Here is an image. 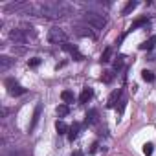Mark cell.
Here are the masks:
<instances>
[{"label": "cell", "instance_id": "4fadbf2b", "mask_svg": "<svg viewBox=\"0 0 156 156\" xmlns=\"http://www.w3.org/2000/svg\"><path fill=\"white\" fill-rule=\"evenodd\" d=\"M61 99L64 101V105H68V103H73L75 101V96H73L72 90H62L61 92Z\"/></svg>", "mask_w": 156, "mask_h": 156}, {"label": "cell", "instance_id": "83f0119b", "mask_svg": "<svg viewBox=\"0 0 156 156\" xmlns=\"http://www.w3.org/2000/svg\"><path fill=\"white\" fill-rule=\"evenodd\" d=\"M72 156H83V152H81V151H73Z\"/></svg>", "mask_w": 156, "mask_h": 156}, {"label": "cell", "instance_id": "9c48e42d", "mask_svg": "<svg viewBox=\"0 0 156 156\" xmlns=\"http://www.w3.org/2000/svg\"><path fill=\"white\" fill-rule=\"evenodd\" d=\"M87 123L88 125H98L99 123V112L96 108H92V110L87 112Z\"/></svg>", "mask_w": 156, "mask_h": 156}, {"label": "cell", "instance_id": "ba28073f", "mask_svg": "<svg viewBox=\"0 0 156 156\" xmlns=\"http://www.w3.org/2000/svg\"><path fill=\"white\" fill-rule=\"evenodd\" d=\"M92 98H94V90H92L90 87H85V88H83V92H81V96H79V103H81V105H85V103H88Z\"/></svg>", "mask_w": 156, "mask_h": 156}, {"label": "cell", "instance_id": "2e32d148", "mask_svg": "<svg viewBox=\"0 0 156 156\" xmlns=\"http://www.w3.org/2000/svg\"><path fill=\"white\" fill-rule=\"evenodd\" d=\"M75 33L81 35V37H92V39H94V33H92L88 28H83V26H75Z\"/></svg>", "mask_w": 156, "mask_h": 156}, {"label": "cell", "instance_id": "5b68a950", "mask_svg": "<svg viewBox=\"0 0 156 156\" xmlns=\"http://www.w3.org/2000/svg\"><path fill=\"white\" fill-rule=\"evenodd\" d=\"M61 48H62L64 51H68V53H70V55H72V57H73L75 61H83V59H85V57H83V55L79 53V50H77V46H73V44H68V42H64V44H61Z\"/></svg>", "mask_w": 156, "mask_h": 156}, {"label": "cell", "instance_id": "e0dca14e", "mask_svg": "<svg viewBox=\"0 0 156 156\" xmlns=\"http://www.w3.org/2000/svg\"><path fill=\"white\" fill-rule=\"evenodd\" d=\"M136 8H138V2H136V0H130V2H127V6L123 8L121 15H129V13H132Z\"/></svg>", "mask_w": 156, "mask_h": 156}, {"label": "cell", "instance_id": "ffe728a7", "mask_svg": "<svg viewBox=\"0 0 156 156\" xmlns=\"http://www.w3.org/2000/svg\"><path fill=\"white\" fill-rule=\"evenodd\" d=\"M141 77H143V81H147V83H154V79H156L154 73H152L151 70H143V72H141Z\"/></svg>", "mask_w": 156, "mask_h": 156}, {"label": "cell", "instance_id": "52a82bcc", "mask_svg": "<svg viewBox=\"0 0 156 156\" xmlns=\"http://www.w3.org/2000/svg\"><path fill=\"white\" fill-rule=\"evenodd\" d=\"M9 37H11L17 44H24V42L28 41V37L24 35V30H13V31L9 33Z\"/></svg>", "mask_w": 156, "mask_h": 156}, {"label": "cell", "instance_id": "3957f363", "mask_svg": "<svg viewBox=\"0 0 156 156\" xmlns=\"http://www.w3.org/2000/svg\"><path fill=\"white\" fill-rule=\"evenodd\" d=\"M48 42H51V44H64L66 42V33L61 28H51L48 31Z\"/></svg>", "mask_w": 156, "mask_h": 156}, {"label": "cell", "instance_id": "603a6c76", "mask_svg": "<svg viewBox=\"0 0 156 156\" xmlns=\"http://www.w3.org/2000/svg\"><path fill=\"white\" fill-rule=\"evenodd\" d=\"M152 152H154V145H152V143H145V145H143V154H145V156H151Z\"/></svg>", "mask_w": 156, "mask_h": 156}, {"label": "cell", "instance_id": "6da1fadb", "mask_svg": "<svg viewBox=\"0 0 156 156\" xmlns=\"http://www.w3.org/2000/svg\"><path fill=\"white\" fill-rule=\"evenodd\" d=\"M39 11L42 17H48V19H61L64 15H68L72 9L64 4H57V2H44L39 6Z\"/></svg>", "mask_w": 156, "mask_h": 156}, {"label": "cell", "instance_id": "7c38bea8", "mask_svg": "<svg viewBox=\"0 0 156 156\" xmlns=\"http://www.w3.org/2000/svg\"><path fill=\"white\" fill-rule=\"evenodd\" d=\"M55 130H57L59 136H62V134H68V132H70V127H68L64 121H59V119H57V121H55Z\"/></svg>", "mask_w": 156, "mask_h": 156}, {"label": "cell", "instance_id": "d4e9b609", "mask_svg": "<svg viewBox=\"0 0 156 156\" xmlns=\"http://www.w3.org/2000/svg\"><path fill=\"white\" fill-rule=\"evenodd\" d=\"M125 105H127V99H123V98H121V99H119V107H116L119 114H123V110H125Z\"/></svg>", "mask_w": 156, "mask_h": 156}, {"label": "cell", "instance_id": "7402d4cb", "mask_svg": "<svg viewBox=\"0 0 156 156\" xmlns=\"http://www.w3.org/2000/svg\"><path fill=\"white\" fill-rule=\"evenodd\" d=\"M110 57H112V48L108 46V48L101 53V62H108V61H110Z\"/></svg>", "mask_w": 156, "mask_h": 156}, {"label": "cell", "instance_id": "cb8c5ba5", "mask_svg": "<svg viewBox=\"0 0 156 156\" xmlns=\"http://www.w3.org/2000/svg\"><path fill=\"white\" fill-rule=\"evenodd\" d=\"M28 64H30L31 68H37V66L41 64V57H33V59H30V61H28Z\"/></svg>", "mask_w": 156, "mask_h": 156}, {"label": "cell", "instance_id": "9a60e30c", "mask_svg": "<svg viewBox=\"0 0 156 156\" xmlns=\"http://www.w3.org/2000/svg\"><path fill=\"white\" fill-rule=\"evenodd\" d=\"M11 64H13V59H9V57H6V55L0 57V70H2V72L9 70V66H11Z\"/></svg>", "mask_w": 156, "mask_h": 156}, {"label": "cell", "instance_id": "4316f807", "mask_svg": "<svg viewBox=\"0 0 156 156\" xmlns=\"http://www.w3.org/2000/svg\"><path fill=\"white\" fill-rule=\"evenodd\" d=\"M99 151V143H92V147H90V152L94 154V152H98Z\"/></svg>", "mask_w": 156, "mask_h": 156}, {"label": "cell", "instance_id": "277c9868", "mask_svg": "<svg viewBox=\"0 0 156 156\" xmlns=\"http://www.w3.org/2000/svg\"><path fill=\"white\" fill-rule=\"evenodd\" d=\"M6 87H8V92H9V96H22V94H26V88H22L17 81H13V79H6Z\"/></svg>", "mask_w": 156, "mask_h": 156}, {"label": "cell", "instance_id": "d6986e66", "mask_svg": "<svg viewBox=\"0 0 156 156\" xmlns=\"http://www.w3.org/2000/svg\"><path fill=\"white\" fill-rule=\"evenodd\" d=\"M55 112H57L59 118H64V116L70 114V107H68V105H59V107L55 108Z\"/></svg>", "mask_w": 156, "mask_h": 156}, {"label": "cell", "instance_id": "8fae6325", "mask_svg": "<svg viewBox=\"0 0 156 156\" xmlns=\"http://www.w3.org/2000/svg\"><path fill=\"white\" fill-rule=\"evenodd\" d=\"M41 112H42V105L39 103V105L35 107V112H33V119H31V125H30V130H33V129L37 127V123H39V118H41Z\"/></svg>", "mask_w": 156, "mask_h": 156}, {"label": "cell", "instance_id": "30bf717a", "mask_svg": "<svg viewBox=\"0 0 156 156\" xmlns=\"http://www.w3.org/2000/svg\"><path fill=\"white\" fill-rule=\"evenodd\" d=\"M79 130H81V125L77 123V121H73V125L70 127V132H68V140H70V141L77 140V136H79Z\"/></svg>", "mask_w": 156, "mask_h": 156}, {"label": "cell", "instance_id": "7a4b0ae2", "mask_svg": "<svg viewBox=\"0 0 156 156\" xmlns=\"http://www.w3.org/2000/svg\"><path fill=\"white\" fill-rule=\"evenodd\" d=\"M83 20H85L88 26L96 28V30H103V28L107 26V19H105L101 13H96V11H85V13H83Z\"/></svg>", "mask_w": 156, "mask_h": 156}, {"label": "cell", "instance_id": "44dd1931", "mask_svg": "<svg viewBox=\"0 0 156 156\" xmlns=\"http://www.w3.org/2000/svg\"><path fill=\"white\" fill-rule=\"evenodd\" d=\"M112 79H114V72H103V75H101V81L103 83H112Z\"/></svg>", "mask_w": 156, "mask_h": 156}, {"label": "cell", "instance_id": "ac0fdd59", "mask_svg": "<svg viewBox=\"0 0 156 156\" xmlns=\"http://www.w3.org/2000/svg\"><path fill=\"white\" fill-rule=\"evenodd\" d=\"M154 44H156V37L152 35L149 41H145V42H141V44H140V50H152V48H154Z\"/></svg>", "mask_w": 156, "mask_h": 156}, {"label": "cell", "instance_id": "8992f818", "mask_svg": "<svg viewBox=\"0 0 156 156\" xmlns=\"http://www.w3.org/2000/svg\"><path fill=\"white\" fill-rule=\"evenodd\" d=\"M121 94H123V90H121V88L114 90V92L110 94L108 101H107V107H108V108H114V107H118V103H119V99H121Z\"/></svg>", "mask_w": 156, "mask_h": 156}, {"label": "cell", "instance_id": "5bb4252c", "mask_svg": "<svg viewBox=\"0 0 156 156\" xmlns=\"http://www.w3.org/2000/svg\"><path fill=\"white\" fill-rule=\"evenodd\" d=\"M147 24H149V19H147V17H140V19H136V20L132 22L130 31H134V30H138V28H141V26H147Z\"/></svg>", "mask_w": 156, "mask_h": 156}, {"label": "cell", "instance_id": "484cf974", "mask_svg": "<svg viewBox=\"0 0 156 156\" xmlns=\"http://www.w3.org/2000/svg\"><path fill=\"white\" fill-rule=\"evenodd\" d=\"M123 59H125V57H119V59L114 62V70H121V68H123Z\"/></svg>", "mask_w": 156, "mask_h": 156}]
</instances>
